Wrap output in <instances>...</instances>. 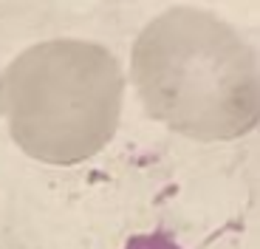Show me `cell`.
<instances>
[{"label": "cell", "instance_id": "2", "mask_svg": "<svg viewBox=\"0 0 260 249\" xmlns=\"http://www.w3.org/2000/svg\"><path fill=\"white\" fill-rule=\"evenodd\" d=\"M124 71L91 40H43L0 71V116L26 156L71 167L102 153L119 131Z\"/></svg>", "mask_w": 260, "mask_h": 249}, {"label": "cell", "instance_id": "1", "mask_svg": "<svg viewBox=\"0 0 260 249\" xmlns=\"http://www.w3.org/2000/svg\"><path fill=\"white\" fill-rule=\"evenodd\" d=\"M130 79L147 116L192 142H229L257 128V51L209 9L156 14L133 43Z\"/></svg>", "mask_w": 260, "mask_h": 249}]
</instances>
